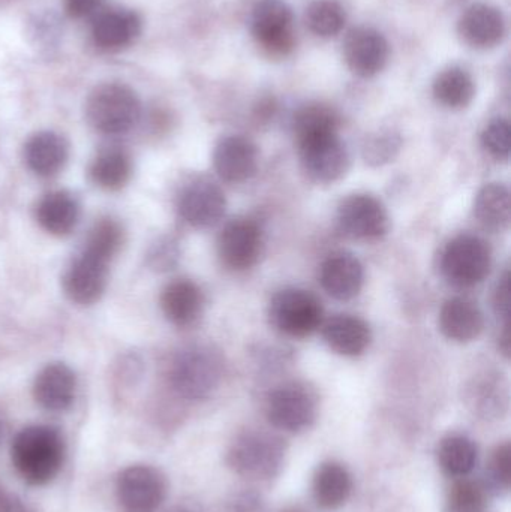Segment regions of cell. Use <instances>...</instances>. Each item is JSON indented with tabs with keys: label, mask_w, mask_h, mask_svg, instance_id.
<instances>
[{
	"label": "cell",
	"mask_w": 511,
	"mask_h": 512,
	"mask_svg": "<svg viewBox=\"0 0 511 512\" xmlns=\"http://www.w3.org/2000/svg\"><path fill=\"white\" fill-rule=\"evenodd\" d=\"M288 447L281 436L267 430L240 433L231 442L225 462L230 471L245 480L270 481L281 475Z\"/></svg>",
	"instance_id": "1"
},
{
	"label": "cell",
	"mask_w": 511,
	"mask_h": 512,
	"mask_svg": "<svg viewBox=\"0 0 511 512\" xmlns=\"http://www.w3.org/2000/svg\"><path fill=\"white\" fill-rule=\"evenodd\" d=\"M11 456L24 481L42 486L59 474L65 457V444L53 427H27L15 436Z\"/></svg>",
	"instance_id": "2"
},
{
	"label": "cell",
	"mask_w": 511,
	"mask_h": 512,
	"mask_svg": "<svg viewBox=\"0 0 511 512\" xmlns=\"http://www.w3.org/2000/svg\"><path fill=\"white\" fill-rule=\"evenodd\" d=\"M224 360L212 346L194 345L180 352L171 369L174 390L189 400L207 399L219 387Z\"/></svg>",
	"instance_id": "3"
},
{
	"label": "cell",
	"mask_w": 511,
	"mask_h": 512,
	"mask_svg": "<svg viewBox=\"0 0 511 512\" xmlns=\"http://www.w3.org/2000/svg\"><path fill=\"white\" fill-rule=\"evenodd\" d=\"M140 114L137 95L122 84L99 86L87 99V120L102 134L119 135L131 131Z\"/></svg>",
	"instance_id": "4"
},
{
	"label": "cell",
	"mask_w": 511,
	"mask_h": 512,
	"mask_svg": "<svg viewBox=\"0 0 511 512\" xmlns=\"http://www.w3.org/2000/svg\"><path fill=\"white\" fill-rule=\"evenodd\" d=\"M266 415L275 429L290 435L306 432L318 417V399L314 391L299 382H288L270 393Z\"/></svg>",
	"instance_id": "5"
},
{
	"label": "cell",
	"mask_w": 511,
	"mask_h": 512,
	"mask_svg": "<svg viewBox=\"0 0 511 512\" xmlns=\"http://www.w3.org/2000/svg\"><path fill=\"white\" fill-rule=\"evenodd\" d=\"M251 32L267 56L281 59L296 47L294 15L282 0H260L252 9Z\"/></svg>",
	"instance_id": "6"
},
{
	"label": "cell",
	"mask_w": 511,
	"mask_h": 512,
	"mask_svg": "<svg viewBox=\"0 0 511 512\" xmlns=\"http://www.w3.org/2000/svg\"><path fill=\"white\" fill-rule=\"evenodd\" d=\"M270 321L285 336L302 339L311 336L323 324V306L305 289H282L270 303Z\"/></svg>",
	"instance_id": "7"
},
{
	"label": "cell",
	"mask_w": 511,
	"mask_h": 512,
	"mask_svg": "<svg viewBox=\"0 0 511 512\" xmlns=\"http://www.w3.org/2000/svg\"><path fill=\"white\" fill-rule=\"evenodd\" d=\"M492 255L488 243L477 236L464 234L456 237L444 249L441 270L450 283L456 286L477 285L491 271Z\"/></svg>",
	"instance_id": "8"
},
{
	"label": "cell",
	"mask_w": 511,
	"mask_h": 512,
	"mask_svg": "<svg viewBox=\"0 0 511 512\" xmlns=\"http://www.w3.org/2000/svg\"><path fill=\"white\" fill-rule=\"evenodd\" d=\"M300 161L309 179L321 185L338 182L350 168V155L338 132L297 141Z\"/></svg>",
	"instance_id": "9"
},
{
	"label": "cell",
	"mask_w": 511,
	"mask_h": 512,
	"mask_svg": "<svg viewBox=\"0 0 511 512\" xmlns=\"http://www.w3.org/2000/svg\"><path fill=\"white\" fill-rule=\"evenodd\" d=\"M338 225L342 233L351 239L374 242L389 233V213L384 204L372 195H351L339 206Z\"/></svg>",
	"instance_id": "10"
},
{
	"label": "cell",
	"mask_w": 511,
	"mask_h": 512,
	"mask_svg": "<svg viewBox=\"0 0 511 512\" xmlns=\"http://www.w3.org/2000/svg\"><path fill=\"white\" fill-rule=\"evenodd\" d=\"M167 495V481L158 469L131 466L119 475L117 498L125 512H155Z\"/></svg>",
	"instance_id": "11"
},
{
	"label": "cell",
	"mask_w": 511,
	"mask_h": 512,
	"mask_svg": "<svg viewBox=\"0 0 511 512\" xmlns=\"http://www.w3.org/2000/svg\"><path fill=\"white\" fill-rule=\"evenodd\" d=\"M263 231L251 219H237L222 230L218 240L221 261L231 270L254 267L263 252Z\"/></svg>",
	"instance_id": "12"
},
{
	"label": "cell",
	"mask_w": 511,
	"mask_h": 512,
	"mask_svg": "<svg viewBox=\"0 0 511 512\" xmlns=\"http://www.w3.org/2000/svg\"><path fill=\"white\" fill-rule=\"evenodd\" d=\"M389 53L387 39L371 27H356L345 38V62L359 77H374L383 71L389 60Z\"/></svg>",
	"instance_id": "13"
},
{
	"label": "cell",
	"mask_w": 511,
	"mask_h": 512,
	"mask_svg": "<svg viewBox=\"0 0 511 512\" xmlns=\"http://www.w3.org/2000/svg\"><path fill=\"white\" fill-rule=\"evenodd\" d=\"M213 167L224 182H246L257 173V146L242 135L222 138L213 153Z\"/></svg>",
	"instance_id": "14"
},
{
	"label": "cell",
	"mask_w": 511,
	"mask_h": 512,
	"mask_svg": "<svg viewBox=\"0 0 511 512\" xmlns=\"http://www.w3.org/2000/svg\"><path fill=\"white\" fill-rule=\"evenodd\" d=\"M179 209L192 227L210 228L224 218L227 200L215 183L194 182L183 191Z\"/></svg>",
	"instance_id": "15"
},
{
	"label": "cell",
	"mask_w": 511,
	"mask_h": 512,
	"mask_svg": "<svg viewBox=\"0 0 511 512\" xmlns=\"http://www.w3.org/2000/svg\"><path fill=\"white\" fill-rule=\"evenodd\" d=\"M108 262L110 261L84 249L83 254L72 262L63 279L69 298L80 304H90L98 300L104 292Z\"/></svg>",
	"instance_id": "16"
},
{
	"label": "cell",
	"mask_w": 511,
	"mask_h": 512,
	"mask_svg": "<svg viewBox=\"0 0 511 512\" xmlns=\"http://www.w3.org/2000/svg\"><path fill=\"white\" fill-rule=\"evenodd\" d=\"M312 498L318 507L335 511L350 501L354 490L353 474L344 463L326 460L312 475Z\"/></svg>",
	"instance_id": "17"
},
{
	"label": "cell",
	"mask_w": 511,
	"mask_h": 512,
	"mask_svg": "<svg viewBox=\"0 0 511 512\" xmlns=\"http://www.w3.org/2000/svg\"><path fill=\"white\" fill-rule=\"evenodd\" d=\"M459 33L474 48L488 50L503 41L506 20L500 9L486 3L470 6L459 21Z\"/></svg>",
	"instance_id": "18"
},
{
	"label": "cell",
	"mask_w": 511,
	"mask_h": 512,
	"mask_svg": "<svg viewBox=\"0 0 511 512\" xmlns=\"http://www.w3.org/2000/svg\"><path fill=\"white\" fill-rule=\"evenodd\" d=\"M324 291L336 300L347 301L359 295L365 282L362 262L351 254L330 255L320 268Z\"/></svg>",
	"instance_id": "19"
},
{
	"label": "cell",
	"mask_w": 511,
	"mask_h": 512,
	"mask_svg": "<svg viewBox=\"0 0 511 512\" xmlns=\"http://www.w3.org/2000/svg\"><path fill=\"white\" fill-rule=\"evenodd\" d=\"M323 337L336 354L359 357L365 354L372 342L368 322L353 315H336L324 324Z\"/></svg>",
	"instance_id": "20"
},
{
	"label": "cell",
	"mask_w": 511,
	"mask_h": 512,
	"mask_svg": "<svg viewBox=\"0 0 511 512\" xmlns=\"http://www.w3.org/2000/svg\"><path fill=\"white\" fill-rule=\"evenodd\" d=\"M137 14L125 9H101L93 17L92 35L95 44L104 50H119L131 44L140 33Z\"/></svg>",
	"instance_id": "21"
},
{
	"label": "cell",
	"mask_w": 511,
	"mask_h": 512,
	"mask_svg": "<svg viewBox=\"0 0 511 512\" xmlns=\"http://www.w3.org/2000/svg\"><path fill=\"white\" fill-rule=\"evenodd\" d=\"M33 394L47 411H65L74 400L75 375L65 364H48L36 376Z\"/></svg>",
	"instance_id": "22"
},
{
	"label": "cell",
	"mask_w": 511,
	"mask_h": 512,
	"mask_svg": "<svg viewBox=\"0 0 511 512\" xmlns=\"http://www.w3.org/2000/svg\"><path fill=\"white\" fill-rule=\"evenodd\" d=\"M483 327H485V318L482 310L467 298H452L441 307V333L453 342H471L480 336Z\"/></svg>",
	"instance_id": "23"
},
{
	"label": "cell",
	"mask_w": 511,
	"mask_h": 512,
	"mask_svg": "<svg viewBox=\"0 0 511 512\" xmlns=\"http://www.w3.org/2000/svg\"><path fill=\"white\" fill-rule=\"evenodd\" d=\"M479 457L480 451L476 442L462 433H450L438 444V465L453 480L470 477L479 465Z\"/></svg>",
	"instance_id": "24"
},
{
	"label": "cell",
	"mask_w": 511,
	"mask_h": 512,
	"mask_svg": "<svg viewBox=\"0 0 511 512\" xmlns=\"http://www.w3.org/2000/svg\"><path fill=\"white\" fill-rule=\"evenodd\" d=\"M24 159L38 176H54L68 161V144L54 132H39L27 141Z\"/></svg>",
	"instance_id": "25"
},
{
	"label": "cell",
	"mask_w": 511,
	"mask_h": 512,
	"mask_svg": "<svg viewBox=\"0 0 511 512\" xmlns=\"http://www.w3.org/2000/svg\"><path fill=\"white\" fill-rule=\"evenodd\" d=\"M161 306L168 321L179 327H186L200 316L203 294L191 280H174L162 292Z\"/></svg>",
	"instance_id": "26"
},
{
	"label": "cell",
	"mask_w": 511,
	"mask_h": 512,
	"mask_svg": "<svg viewBox=\"0 0 511 512\" xmlns=\"http://www.w3.org/2000/svg\"><path fill=\"white\" fill-rule=\"evenodd\" d=\"M36 218L47 233L65 236L77 225L80 207L68 192H51L39 201Z\"/></svg>",
	"instance_id": "27"
},
{
	"label": "cell",
	"mask_w": 511,
	"mask_h": 512,
	"mask_svg": "<svg viewBox=\"0 0 511 512\" xmlns=\"http://www.w3.org/2000/svg\"><path fill=\"white\" fill-rule=\"evenodd\" d=\"M474 215L486 230H507L511 219L510 192L501 183L483 186L474 201Z\"/></svg>",
	"instance_id": "28"
},
{
	"label": "cell",
	"mask_w": 511,
	"mask_h": 512,
	"mask_svg": "<svg viewBox=\"0 0 511 512\" xmlns=\"http://www.w3.org/2000/svg\"><path fill=\"white\" fill-rule=\"evenodd\" d=\"M432 92L443 107L462 110L473 102L476 84L465 69L453 66L438 74Z\"/></svg>",
	"instance_id": "29"
},
{
	"label": "cell",
	"mask_w": 511,
	"mask_h": 512,
	"mask_svg": "<svg viewBox=\"0 0 511 512\" xmlns=\"http://www.w3.org/2000/svg\"><path fill=\"white\" fill-rule=\"evenodd\" d=\"M131 168V159L123 150L108 149L93 161L90 176L99 188L114 191L128 182Z\"/></svg>",
	"instance_id": "30"
},
{
	"label": "cell",
	"mask_w": 511,
	"mask_h": 512,
	"mask_svg": "<svg viewBox=\"0 0 511 512\" xmlns=\"http://www.w3.org/2000/svg\"><path fill=\"white\" fill-rule=\"evenodd\" d=\"M492 492L485 481L459 478L450 487L446 499L447 512H483Z\"/></svg>",
	"instance_id": "31"
},
{
	"label": "cell",
	"mask_w": 511,
	"mask_h": 512,
	"mask_svg": "<svg viewBox=\"0 0 511 512\" xmlns=\"http://www.w3.org/2000/svg\"><path fill=\"white\" fill-rule=\"evenodd\" d=\"M306 26L320 38L341 33L347 23V12L338 0H315L306 9Z\"/></svg>",
	"instance_id": "32"
},
{
	"label": "cell",
	"mask_w": 511,
	"mask_h": 512,
	"mask_svg": "<svg viewBox=\"0 0 511 512\" xmlns=\"http://www.w3.org/2000/svg\"><path fill=\"white\" fill-rule=\"evenodd\" d=\"M339 119L332 108L321 104H311L297 111L294 117V135L296 140L315 137V135L338 132Z\"/></svg>",
	"instance_id": "33"
},
{
	"label": "cell",
	"mask_w": 511,
	"mask_h": 512,
	"mask_svg": "<svg viewBox=\"0 0 511 512\" xmlns=\"http://www.w3.org/2000/svg\"><path fill=\"white\" fill-rule=\"evenodd\" d=\"M470 406L474 414L485 420L498 418L507 408V393L498 381L483 379L470 390Z\"/></svg>",
	"instance_id": "34"
},
{
	"label": "cell",
	"mask_w": 511,
	"mask_h": 512,
	"mask_svg": "<svg viewBox=\"0 0 511 512\" xmlns=\"http://www.w3.org/2000/svg\"><path fill=\"white\" fill-rule=\"evenodd\" d=\"M510 442H503L497 445L492 451L489 460L488 474H486V486L491 490L492 495L509 493L510 490V468H511Z\"/></svg>",
	"instance_id": "35"
},
{
	"label": "cell",
	"mask_w": 511,
	"mask_h": 512,
	"mask_svg": "<svg viewBox=\"0 0 511 512\" xmlns=\"http://www.w3.org/2000/svg\"><path fill=\"white\" fill-rule=\"evenodd\" d=\"M120 243H122V230L119 225L113 221H102L90 231L84 249L110 261L119 251Z\"/></svg>",
	"instance_id": "36"
},
{
	"label": "cell",
	"mask_w": 511,
	"mask_h": 512,
	"mask_svg": "<svg viewBox=\"0 0 511 512\" xmlns=\"http://www.w3.org/2000/svg\"><path fill=\"white\" fill-rule=\"evenodd\" d=\"M510 141V123L506 119L492 120L482 134L483 147L498 161H507L510 158Z\"/></svg>",
	"instance_id": "37"
},
{
	"label": "cell",
	"mask_w": 511,
	"mask_h": 512,
	"mask_svg": "<svg viewBox=\"0 0 511 512\" xmlns=\"http://www.w3.org/2000/svg\"><path fill=\"white\" fill-rule=\"evenodd\" d=\"M399 149H401V138L398 135L392 132L378 134L366 141L363 147V158L368 164L378 167L392 161Z\"/></svg>",
	"instance_id": "38"
},
{
	"label": "cell",
	"mask_w": 511,
	"mask_h": 512,
	"mask_svg": "<svg viewBox=\"0 0 511 512\" xmlns=\"http://www.w3.org/2000/svg\"><path fill=\"white\" fill-rule=\"evenodd\" d=\"M224 512H267V502L261 493L243 489L230 495L225 502Z\"/></svg>",
	"instance_id": "39"
},
{
	"label": "cell",
	"mask_w": 511,
	"mask_h": 512,
	"mask_svg": "<svg viewBox=\"0 0 511 512\" xmlns=\"http://www.w3.org/2000/svg\"><path fill=\"white\" fill-rule=\"evenodd\" d=\"M101 9L102 0H66V11L74 18H93Z\"/></svg>",
	"instance_id": "40"
},
{
	"label": "cell",
	"mask_w": 511,
	"mask_h": 512,
	"mask_svg": "<svg viewBox=\"0 0 511 512\" xmlns=\"http://www.w3.org/2000/svg\"><path fill=\"white\" fill-rule=\"evenodd\" d=\"M509 298H510V276L509 273L501 277L495 291V310L501 318L507 319L509 315Z\"/></svg>",
	"instance_id": "41"
},
{
	"label": "cell",
	"mask_w": 511,
	"mask_h": 512,
	"mask_svg": "<svg viewBox=\"0 0 511 512\" xmlns=\"http://www.w3.org/2000/svg\"><path fill=\"white\" fill-rule=\"evenodd\" d=\"M0 512H24L18 502L12 501L11 498L0 496Z\"/></svg>",
	"instance_id": "42"
},
{
	"label": "cell",
	"mask_w": 511,
	"mask_h": 512,
	"mask_svg": "<svg viewBox=\"0 0 511 512\" xmlns=\"http://www.w3.org/2000/svg\"><path fill=\"white\" fill-rule=\"evenodd\" d=\"M281 512H305L302 510V508L299 507H288L285 508V510H282Z\"/></svg>",
	"instance_id": "43"
},
{
	"label": "cell",
	"mask_w": 511,
	"mask_h": 512,
	"mask_svg": "<svg viewBox=\"0 0 511 512\" xmlns=\"http://www.w3.org/2000/svg\"><path fill=\"white\" fill-rule=\"evenodd\" d=\"M0 438H2V423H0Z\"/></svg>",
	"instance_id": "44"
},
{
	"label": "cell",
	"mask_w": 511,
	"mask_h": 512,
	"mask_svg": "<svg viewBox=\"0 0 511 512\" xmlns=\"http://www.w3.org/2000/svg\"><path fill=\"white\" fill-rule=\"evenodd\" d=\"M179 512H189V511H179Z\"/></svg>",
	"instance_id": "45"
}]
</instances>
